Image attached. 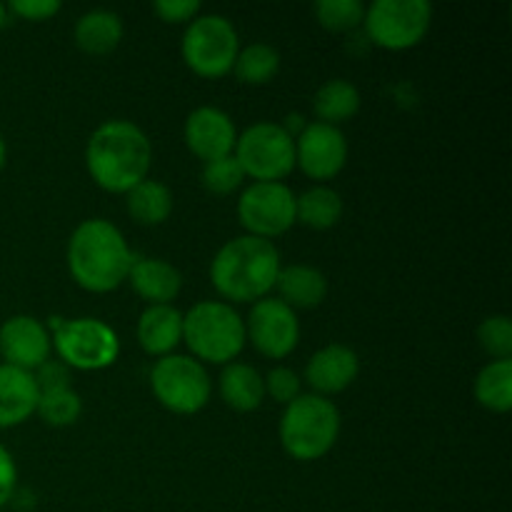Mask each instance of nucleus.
Returning a JSON list of instances; mask_svg holds the SVG:
<instances>
[{"label": "nucleus", "instance_id": "nucleus-1", "mask_svg": "<svg viewBox=\"0 0 512 512\" xmlns=\"http://www.w3.org/2000/svg\"><path fill=\"white\" fill-rule=\"evenodd\" d=\"M153 163L150 140L130 120L98 125L85 145V168L108 193H128L148 178Z\"/></svg>", "mask_w": 512, "mask_h": 512}, {"label": "nucleus", "instance_id": "nucleus-2", "mask_svg": "<svg viewBox=\"0 0 512 512\" xmlns=\"http://www.w3.org/2000/svg\"><path fill=\"white\" fill-rule=\"evenodd\" d=\"M133 253L123 233L103 218L83 220L68 243V270L80 288L110 293L128 280Z\"/></svg>", "mask_w": 512, "mask_h": 512}, {"label": "nucleus", "instance_id": "nucleus-3", "mask_svg": "<svg viewBox=\"0 0 512 512\" xmlns=\"http://www.w3.org/2000/svg\"><path fill=\"white\" fill-rule=\"evenodd\" d=\"M280 273V253L273 240L243 235L218 250L210 265V280L223 298L258 303L268 298Z\"/></svg>", "mask_w": 512, "mask_h": 512}, {"label": "nucleus", "instance_id": "nucleus-4", "mask_svg": "<svg viewBox=\"0 0 512 512\" xmlns=\"http://www.w3.org/2000/svg\"><path fill=\"white\" fill-rule=\"evenodd\" d=\"M340 435V413L323 395H298L285 405L280 420V443L295 460H320L333 450Z\"/></svg>", "mask_w": 512, "mask_h": 512}, {"label": "nucleus", "instance_id": "nucleus-5", "mask_svg": "<svg viewBox=\"0 0 512 512\" xmlns=\"http://www.w3.org/2000/svg\"><path fill=\"white\" fill-rule=\"evenodd\" d=\"M183 340L198 360L215 365L233 363L245 348V323L233 305L203 300L183 315Z\"/></svg>", "mask_w": 512, "mask_h": 512}, {"label": "nucleus", "instance_id": "nucleus-6", "mask_svg": "<svg viewBox=\"0 0 512 512\" xmlns=\"http://www.w3.org/2000/svg\"><path fill=\"white\" fill-rule=\"evenodd\" d=\"M233 155L245 178H253L255 183H280L295 168V138L285 125L255 123L240 135Z\"/></svg>", "mask_w": 512, "mask_h": 512}, {"label": "nucleus", "instance_id": "nucleus-7", "mask_svg": "<svg viewBox=\"0 0 512 512\" xmlns=\"http://www.w3.org/2000/svg\"><path fill=\"white\" fill-rule=\"evenodd\" d=\"M240 53L238 30L225 15H200L183 35V60L200 78H223Z\"/></svg>", "mask_w": 512, "mask_h": 512}, {"label": "nucleus", "instance_id": "nucleus-8", "mask_svg": "<svg viewBox=\"0 0 512 512\" xmlns=\"http://www.w3.org/2000/svg\"><path fill=\"white\" fill-rule=\"evenodd\" d=\"M433 5L428 0H375L365 8V33L385 50H408L428 35Z\"/></svg>", "mask_w": 512, "mask_h": 512}, {"label": "nucleus", "instance_id": "nucleus-9", "mask_svg": "<svg viewBox=\"0 0 512 512\" xmlns=\"http://www.w3.org/2000/svg\"><path fill=\"white\" fill-rule=\"evenodd\" d=\"M53 348L65 365L75 370H103L118 360L120 340L108 323L98 318L55 320Z\"/></svg>", "mask_w": 512, "mask_h": 512}, {"label": "nucleus", "instance_id": "nucleus-10", "mask_svg": "<svg viewBox=\"0 0 512 512\" xmlns=\"http://www.w3.org/2000/svg\"><path fill=\"white\" fill-rule=\"evenodd\" d=\"M150 388L170 413L195 415L208 405L210 378L198 360L188 355H165L153 365Z\"/></svg>", "mask_w": 512, "mask_h": 512}, {"label": "nucleus", "instance_id": "nucleus-11", "mask_svg": "<svg viewBox=\"0 0 512 512\" xmlns=\"http://www.w3.org/2000/svg\"><path fill=\"white\" fill-rule=\"evenodd\" d=\"M238 218L255 238H278L295 220V195L285 183H253L238 200Z\"/></svg>", "mask_w": 512, "mask_h": 512}, {"label": "nucleus", "instance_id": "nucleus-12", "mask_svg": "<svg viewBox=\"0 0 512 512\" xmlns=\"http://www.w3.org/2000/svg\"><path fill=\"white\" fill-rule=\"evenodd\" d=\"M245 338L253 340L258 353H263L265 358H288L300 340L298 315L280 298L258 300L245 323Z\"/></svg>", "mask_w": 512, "mask_h": 512}, {"label": "nucleus", "instance_id": "nucleus-13", "mask_svg": "<svg viewBox=\"0 0 512 512\" xmlns=\"http://www.w3.org/2000/svg\"><path fill=\"white\" fill-rule=\"evenodd\" d=\"M348 163V140L340 128L308 123L295 138V165L313 180H330Z\"/></svg>", "mask_w": 512, "mask_h": 512}, {"label": "nucleus", "instance_id": "nucleus-14", "mask_svg": "<svg viewBox=\"0 0 512 512\" xmlns=\"http://www.w3.org/2000/svg\"><path fill=\"white\" fill-rule=\"evenodd\" d=\"M183 135L190 153L203 163L233 155L235 143H238V130H235L230 115L220 108H210V105H203L188 115Z\"/></svg>", "mask_w": 512, "mask_h": 512}, {"label": "nucleus", "instance_id": "nucleus-15", "mask_svg": "<svg viewBox=\"0 0 512 512\" xmlns=\"http://www.w3.org/2000/svg\"><path fill=\"white\" fill-rule=\"evenodd\" d=\"M50 335L43 325L30 315H13L0 325V353L5 365L20 370H38L50 358Z\"/></svg>", "mask_w": 512, "mask_h": 512}, {"label": "nucleus", "instance_id": "nucleus-16", "mask_svg": "<svg viewBox=\"0 0 512 512\" xmlns=\"http://www.w3.org/2000/svg\"><path fill=\"white\" fill-rule=\"evenodd\" d=\"M358 355L348 345H325L318 353L310 358L308 368H305V380H308L310 388L315 390V395H335L343 393L348 385H353V380L358 378Z\"/></svg>", "mask_w": 512, "mask_h": 512}, {"label": "nucleus", "instance_id": "nucleus-17", "mask_svg": "<svg viewBox=\"0 0 512 512\" xmlns=\"http://www.w3.org/2000/svg\"><path fill=\"white\" fill-rule=\"evenodd\" d=\"M38 395L33 373L0 365V428L25 423L38 408Z\"/></svg>", "mask_w": 512, "mask_h": 512}, {"label": "nucleus", "instance_id": "nucleus-18", "mask_svg": "<svg viewBox=\"0 0 512 512\" xmlns=\"http://www.w3.org/2000/svg\"><path fill=\"white\" fill-rule=\"evenodd\" d=\"M128 280L135 293L148 300L150 305H170V300L178 298L180 288H183L180 270L160 258L133 260Z\"/></svg>", "mask_w": 512, "mask_h": 512}, {"label": "nucleus", "instance_id": "nucleus-19", "mask_svg": "<svg viewBox=\"0 0 512 512\" xmlns=\"http://www.w3.org/2000/svg\"><path fill=\"white\" fill-rule=\"evenodd\" d=\"M183 340V315L173 305H148L138 320V343L148 355L173 353Z\"/></svg>", "mask_w": 512, "mask_h": 512}, {"label": "nucleus", "instance_id": "nucleus-20", "mask_svg": "<svg viewBox=\"0 0 512 512\" xmlns=\"http://www.w3.org/2000/svg\"><path fill=\"white\" fill-rule=\"evenodd\" d=\"M275 288L280 290V300L290 308H318L328 295V278L318 268L310 265H288L280 268Z\"/></svg>", "mask_w": 512, "mask_h": 512}, {"label": "nucleus", "instance_id": "nucleus-21", "mask_svg": "<svg viewBox=\"0 0 512 512\" xmlns=\"http://www.w3.org/2000/svg\"><path fill=\"white\" fill-rule=\"evenodd\" d=\"M73 40L83 53L108 55L123 40V23L110 10H90L80 15L73 28Z\"/></svg>", "mask_w": 512, "mask_h": 512}, {"label": "nucleus", "instance_id": "nucleus-22", "mask_svg": "<svg viewBox=\"0 0 512 512\" xmlns=\"http://www.w3.org/2000/svg\"><path fill=\"white\" fill-rule=\"evenodd\" d=\"M220 395L238 413H253L265 400L263 375L245 363H228L220 375Z\"/></svg>", "mask_w": 512, "mask_h": 512}, {"label": "nucleus", "instance_id": "nucleus-23", "mask_svg": "<svg viewBox=\"0 0 512 512\" xmlns=\"http://www.w3.org/2000/svg\"><path fill=\"white\" fill-rule=\"evenodd\" d=\"M313 110L318 115V123L335 125L338 128L340 123L353 118L360 110V93L353 83L343 78L328 80L318 88L313 98Z\"/></svg>", "mask_w": 512, "mask_h": 512}, {"label": "nucleus", "instance_id": "nucleus-24", "mask_svg": "<svg viewBox=\"0 0 512 512\" xmlns=\"http://www.w3.org/2000/svg\"><path fill=\"white\" fill-rule=\"evenodd\" d=\"M128 213L140 225H160L173 213V193L160 180L145 178L128 190Z\"/></svg>", "mask_w": 512, "mask_h": 512}, {"label": "nucleus", "instance_id": "nucleus-25", "mask_svg": "<svg viewBox=\"0 0 512 512\" xmlns=\"http://www.w3.org/2000/svg\"><path fill=\"white\" fill-rule=\"evenodd\" d=\"M343 218V198L333 188L305 190L300 198H295V220L313 230H328L340 223Z\"/></svg>", "mask_w": 512, "mask_h": 512}, {"label": "nucleus", "instance_id": "nucleus-26", "mask_svg": "<svg viewBox=\"0 0 512 512\" xmlns=\"http://www.w3.org/2000/svg\"><path fill=\"white\" fill-rule=\"evenodd\" d=\"M475 398L493 413L512 408V360H493L475 378Z\"/></svg>", "mask_w": 512, "mask_h": 512}, {"label": "nucleus", "instance_id": "nucleus-27", "mask_svg": "<svg viewBox=\"0 0 512 512\" xmlns=\"http://www.w3.org/2000/svg\"><path fill=\"white\" fill-rule=\"evenodd\" d=\"M280 55L268 43H250L235 58V78L245 85H265L278 75Z\"/></svg>", "mask_w": 512, "mask_h": 512}, {"label": "nucleus", "instance_id": "nucleus-28", "mask_svg": "<svg viewBox=\"0 0 512 512\" xmlns=\"http://www.w3.org/2000/svg\"><path fill=\"white\" fill-rule=\"evenodd\" d=\"M35 413L45 423L53 425V428H65V425H73L80 418L83 403H80V395L73 388L50 390V393L38 395V408H35Z\"/></svg>", "mask_w": 512, "mask_h": 512}, {"label": "nucleus", "instance_id": "nucleus-29", "mask_svg": "<svg viewBox=\"0 0 512 512\" xmlns=\"http://www.w3.org/2000/svg\"><path fill=\"white\" fill-rule=\"evenodd\" d=\"M315 18L325 30L345 33L363 25L365 8L360 0H320L315 3Z\"/></svg>", "mask_w": 512, "mask_h": 512}, {"label": "nucleus", "instance_id": "nucleus-30", "mask_svg": "<svg viewBox=\"0 0 512 512\" xmlns=\"http://www.w3.org/2000/svg\"><path fill=\"white\" fill-rule=\"evenodd\" d=\"M245 173L240 168L235 155H225V158L210 160L203 168V185L213 195H230L243 185Z\"/></svg>", "mask_w": 512, "mask_h": 512}, {"label": "nucleus", "instance_id": "nucleus-31", "mask_svg": "<svg viewBox=\"0 0 512 512\" xmlns=\"http://www.w3.org/2000/svg\"><path fill=\"white\" fill-rule=\"evenodd\" d=\"M478 340L485 353L495 360L512 358V323L508 315H490L480 323Z\"/></svg>", "mask_w": 512, "mask_h": 512}, {"label": "nucleus", "instance_id": "nucleus-32", "mask_svg": "<svg viewBox=\"0 0 512 512\" xmlns=\"http://www.w3.org/2000/svg\"><path fill=\"white\" fill-rule=\"evenodd\" d=\"M263 383L265 395H270V398L283 405H290L300 395V378L290 368H273L268 378H263Z\"/></svg>", "mask_w": 512, "mask_h": 512}, {"label": "nucleus", "instance_id": "nucleus-33", "mask_svg": "<svg viewBox=\"0 0 512 512\" xmlns=\"http://www.w3.org/2000/svg\"><path fill=\"white\" fill-rule=\"evenodd\" d=\"M153 10L165 23H188L200 13L198 0H155Z\"/></svg>", "mask_w": 512, "mask_h": 512}, {"label": "nucleus", "instance_id": "nucleus-34", "mask_svg": "<svg viewBox=\"0 0 512 512\" xmlns=\"http://www.w3.org/2000/svg\"><path fill=\"white\" fill-rule=\"evenodd\" d=\"M33 378H35V385H38V393H50V390L70 388V375H68V368H65L63 363H50V360H45Z\"/></svg>", "mask_w": 512, "mask_h": 512}, {"label": "nucleus", "instance_id": "nucleus-35", "mask_svg": "<svg viewBox=\"0 0 512 512\" xmlns=\"http://www.w3.org/2000/svg\"><path fill=\"white\" fill-rule=\"evenodd\" d=\"M60 8H63L60 0H13L10 3V10L15 15H20L23 20H35V23L53 18L55 13H60Z\"/></svg>", "mask_w": 512, "mask_h": 512}, {"label": "nucleus", "instance_id": "nucleus-36", "mask_svg": "<svg viewBox=\"0 0 512 512\" xmlns=\"http://www.w3.org/2000/svg\"><path fill=\"white\" fill-rule=\"evenodd\" d=\"M15 483H18V468L13 463V455L0 445V508L13 498Z\"/></svg>", "mask_w": 512, "mask_h": 512}, {"label": "nucleus", "instance_id": "nucleus-37", "mask_svg": "<svg viewBox=\"0 0 512 512\" xmlns=\"http://www.w3.org/2000/svg\"><path fill=\"white\" fill-rule=\"evenodd\" d=\"M5 155H8V150H5V140H3V135H0V170H3V165H5Z\"/></svg>", "mask_w": 512, "mask_h": 512}, {"label": "nucleus", "instance_id": "nucleus-38", "mask_svg": "<svg viewBox=\"0 0 512 512\" xmlns=\"http://www.w3.org/2000/svg\"><path fill=\"white\" fill-rule=\"evenodd\" d=\"M5 23H8V8H5V5L0 3V30H3Z\"/></svg>", "mask_w": 512, "mask_h": 512}]
</instances>
